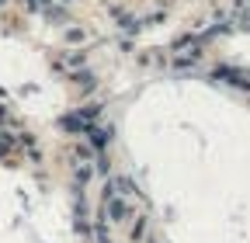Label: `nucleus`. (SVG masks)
<instances>
[{
  "instance_id": "nucleus-1",
  "label": "nucleus",
  "mask_w": 250,
  "mask_h": 243,
  "mask_svg": "<svg viewBox=\"0 0 250 243\" xmlns=\"http://www.w3.org/2000/svg\"><path fill=\"white\" fill-rule=\"evenodd\" d=\"M104 216H108L111 223H118V219L129 216V202H125L111 184H108V191H104Z\"/></svg>"
},
{
  "instance_id": "nucleus-3",
  "label": "nucleus",
  "mask_w": 250,
  "mask_h": 243,
  "mask_svg": "<svg viewBox=\"0 0 250 243\" xmlns=\"http://www.w3.org/2000/svg\"><path fill=\"white\" fill-rule=\"evenodd\" d=\"M7 149H11V139H7V136H0V153H7Z\"/></svg>"
},
{
  "instance_id": "nucleus-2",
  "label": "nucleus",
  "mask_w": 250,
  "mask_h": 243,
  "mask_svg": "<svg viewBox=\"0 0 250 243\" xmlns=\"http://www.w3.org/2000/svg\"><path fill=\"white\" fill-rule=\"evenodd\" d=\"M87 181H90V167H80L77 170V184H87Z\"/></svg>"
}]
</instances>
